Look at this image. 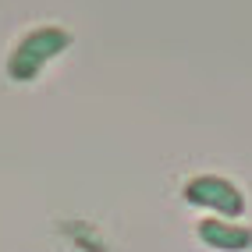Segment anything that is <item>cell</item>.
Instances as JSON below:
<instances>
[{
    "label": "cell",
    "instance_id": "obj_1",
    "mask_svg": "<svg viewBox=\"0 0 252 252\" xmlns=\"http://www.w3.org/2000/svg\"><path fill=\"white\" fill-rule=\"evenodd\" d=\"M71 46V32L61 25H36L32 32L14 43L11 57H7V78L25 86V82L39 78V71L46 68L54 57H61L64 50Z\"/></svg>",
    "mask_w": 252,
    "mask_h": 252
},
{
    "label": "cell",
    "instance_id": "obj_2",
    "mask_svg": "<svg viewBox=\"0 0 252 252\" xmlns=\"http://www.w3.org/2000/svg\"><path fill=\"white\" fill-rule=\"evenodd\" d=\"M185 203L189 206H203V210H213L217 217H242L245 213V195L234 181L220 178V174H199L185 185Z\"/></svg>",
    "mask_w": 252,
    "mask_h": 252
},
{
    "label": "cell",
    "instance_id": "obj_3",
    "mask_svg": "<svg viewBox=\"0 0 252 252\" xmlns=\"http://www.w3.org/2000/svg\"><path fill=\"white\" fill-rule=\"evenodd\" d=\"M195 234L206 249L217 252H245L252 249V227L231 220V217H206V220L195 224Z\"/></svg>",
    "mask_w": 252,
    "mask_h": 252
}]
</instances>
